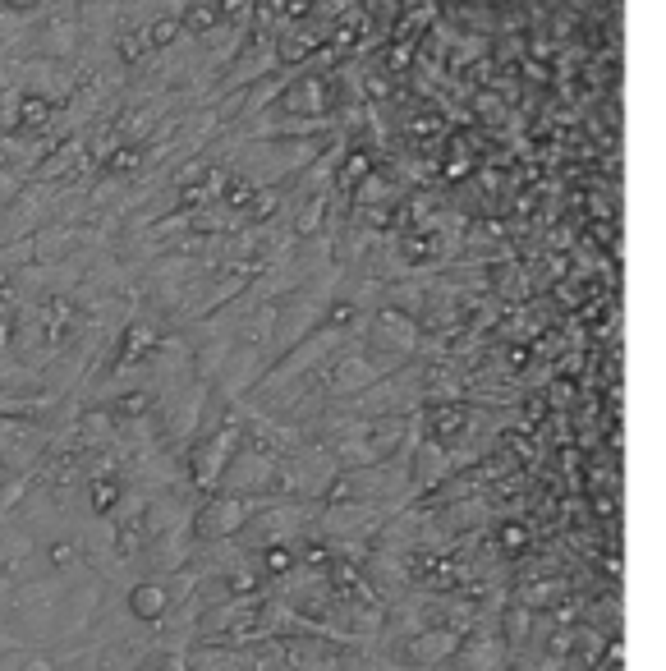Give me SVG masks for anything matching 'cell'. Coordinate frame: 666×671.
Returning a JSON list of instances; mask_svg holds the SVG:
<instances>
[{
	"mask_svg": "<svg viewBox=\"0 0 666 671\" xmlns=\"http://www.w3.org/2000/svg\"><path fill=\"white\" fill-rule=\"evenodd\" d=\"M0 478H5V469H0Z\"/></svg>",
	"mask_w": 666,
	"mask_h": 671,
	"instance_id": "6da1fadb",
	"label": "cell"
}]
</instances>
